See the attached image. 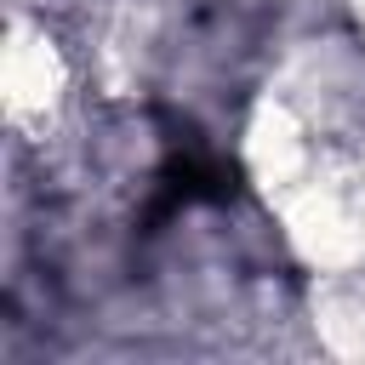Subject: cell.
Wrapping results in <instances>:
<instances>
[{
	"label": "cell",
	"mask_w": 365,
	"mask_h": 365,
	"mask_svg": "<svg viewBox=\"0 0 365 365\" xmlns=\"http://www.w3.org/2000/svg\"><path fill=\"white\" fill-rule=\"evenodd\" d=\"M0 97H6V125L29 143L51 137L68 114V57L51 40V29L34 23L23 6H11V17H6Z\"/></svg>",
	"instance_id": "2"
},
{
	"label": "cell",
	"mask_w": 365,
	"mask_h": 365,
	"mask_svg": "<svg viewBox=\"0 0 365 365\" xmlns=\"http://www.w3.org/2000/svg\"><path fill=\"white\" fill-rule=\"evenodd\" d=\"M245 171L291 251L319 274H365V51L291 57L245 120Z\"/></svg>",
	"instance_id": "1"
},
{
	"label": "cell",
	"mask_w": 365,
	"mask_h": 365,
	"mask_svg": "<svg viewBox=\"0 0 365 365\" xmlns=\"http://www.w3.org/2000/svg\"><path fill=\"white\" fill-rule=\"evenodd\" d=\"M348 11H354V40H359V51H365V0H348Z\"/></svg>",
	"instance_id": "3"
}]
</instances>
